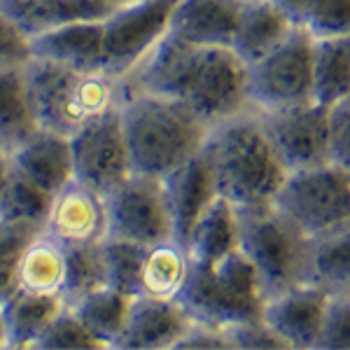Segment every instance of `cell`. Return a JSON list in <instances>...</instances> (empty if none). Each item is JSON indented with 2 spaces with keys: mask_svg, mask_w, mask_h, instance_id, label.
Here are the masks:
<instances>
[{
  "mask_svg": "<svg viewBox=\"0 0 350 350\" xmlns=\"http://www.w3.org/2000/svg\"><path fill=\"white\" fill-rule=\"evenodd\" d=\"M133 87L183 100L211 126L250 105L247 64L234 49L189 44L171 33L133 70Z\"/></svg>",
  "mask_w": 350,
  "mask_h": 350,
  "instance_id": "1",
  "label": "cell"
},
{
  "mask_svg": "<svg viewBox=\"0 0 350 350\" xmlns=\"http://www.w3.org/2000/svg\"><path fill=\"white\" fill-rule=\"evenodd\" d=\"M201 152L211 163L217 194L236 211L273 203L290 173L259 112L243 110L213 124Z\"/></svg>",
  "mask_w": 350,
  "mask_h": 350,
  "instance_id": "2",
  "label": "cell"
},
{
  "mask_svg": "<svg viewBox=\"0 0 350 350\" xmlns=\"http://www.w3.org/2000/svg\"><path fill=\"white\" fill-rule=\"evenodd\" d=\"M133 173L168 178L206 145L211 124L187 103L131 87L120 96Z\"/></svg>",
  "mask_w": 350,
  "mask_h": 350,
  "instance_id": "3",
  "label": "cell"
},
{
  "mask_svg": "<svg viewBox=\"0 0 350 350\" xmlns=\"http://www.w3.org/2000/svg\"><path fill=\"white\" fill-rule=\"evenodd\" d=\"M38 126L61 135H75L87 122L120 103L122 80L108 72H84L47 59L24 64Z\"/></svg>",
  "mask_w": 350,
  "mask_h": 350,
  "instance_id": "4",
  "label": "cell"
},
{
  "mask_svg": "<svg viewBox=\"0 0 350 350\" xmlns=\"http://www.w3.org/2000/svg\"><path fill=\"white\" fill-rule=\"evenodd\" d=\"M178 301L196 323L236 327L262 320L267 292L241 247L211 262H191Z\"/></svg>",
  "mask_w": 350,
  "mask_h": 350,
  "instance_id": "5",
  "label": "cell"
},
{
  "mask_svg": "<svg viewBox=\"0 0 350 350\" xmlns=\"http://www.w3.org/2000/svg\"><path fill=\"white\" fill-rule=\"evenodd\" d=\"M239 247L255 267L267 299L308 283L310 236L275 203L239 211Z\"/></svg>",
  "mask_w": 350,
  "mask_h": 350,
  "instance_id": "6",
  "label": "cell"
},
{
  "mask_svg": "<svg viewBox=\"0 0 350 350\" xmlns=\"http://www.w3.org/2000/svg\"><path fill=\"white\" fill-rule=\"evenodd\" d=\"M308 236L350 224V173L336 163L290 171L273 199Z\"/></svg>",
  "mask_w": 350,
  "mask_h": 350,
  "instance_id": "7",
  "label": "cell"
},
{
  "mask_svg": "<svg viewBox=\"0 0 350 350\" xmlns=\"http://www.w3.org/2000/svg\"><path fill=\"white\" fill-rule=\"evenodd\" d=\"M313 38L295 28L280 47L247 66L252 108L267 112L313 100Z\"/></svg>",
  "mask_w": 350,
  "mask_h": 350,
  "instance_id": "8",
  "label": "cell"
},
{
  "mask_svg": "<svg viewBox=\"0 0 350 350\" xmlns=\"http://www.w3.org/2000/svg\"><path fill=\"white\" fill-rule=\"evenodd\" d=\"M175 0H129L117 5L103 24V70L126 80L168 33Z\"/></svg>",
  "mask_w": 350,
  "mask_h": 350,
  "instance_id": "9",
  "label": "cell"
},
{
  "mask_svg": "<svg viewBox=\"0 0 350 350\" xmlns=\"http://www.w3.org/2000/svg\"><path fill=\"white\" fill-rule=\"evenodd\" d=\"M105 196L108 239L152 245L175 239L166 185L161 178L131 173Z\"/></svg>",
  "mask_w": 350,
  "mask_h": 350,
  "instance_id": "10",
  "label": "cell"
},
{
  "mask_svg": "<svg viewBox=\"0 0 350 350\" xmlns=\"http://www.w3.org/2000/svg\"><path fill=\"white\" fill-rule=\"evenodd\" d=\"M70 145L75 180L100 194H108L133 173L120 103L84 124L70 135Z\"/></svg>",
  "mask_w": 350,
  "mask_h": 350,
  "instance_id": "11",
  "label": "cell"
},
{
  "mask_svg": "<svg viewBox=\"0 0 350 350\" xmlns=\"http://www.w3.org/2000/svg\"><path fill=\"white\" fill-rule=\"evenodd\" d=\"M259 112V110H257ZM287 171L323 166L329 154V108L315 100L259 112Z\"/></svg>",
  "mask_w": 350,
  "mask_h": 350,
  "instance_id": "12",
  "label": "cell"
},
{
  "mask_svg": "<svg viewBox=\"0 0 350 350\" xmlns=\"http://www.w3.org/2000/svg\"><path fill=\"white\" fill-rule=\"evenodd\" d=\"M42 229L64 245H87L108 239L105 196L72 178L52 194Z\"/></svg>",
  "mask_w": 350,
  "mask_h": 350,
  "instance_id": "13",
  "label": "cell"
},
{
  "mask_svg": "<svg viewBox=\"0 0 350 350\" xmlns=\"http://www.w3.org/2000/svg\"><path fill=\"white\" fill-rule=\"evenodd\" d=\"M329 292L313 283H301L267 299L262 320L287 348H318L323 334Z\"/></svg>",
  "mask_w": 350,
  "mask_h": 350,
  "instance_id": "14",
  "label": "cell"
},
{
  "mask_svg": "<svg viewBox=\"0 0 350 350\" xmlns=\"http://www.w3.org/2000/svg\"><path fill=\"white\" fill-rule=\"evenodd\" d=\"M194 325V318L178 299H152L135 295L129 306L126 323L115 348L161 350L175 348Z\"/></svg>",
  "mask_w": 350,
  "mask_h": 350,
  "instance_id": "15",
  "label": "cell"
},
{
  "mask_svg": "<svg viewBox=\"0 0 350 350\" xmlns=\"http://www.w3.org/2000/svg\"><path fill=\"white\" fill-rule=\"evenodd\" d=\"M243 0H175L168 33L201 47H231Z\"/></svg>",
  "mask_w": 350,
  "mask_h": 350,
  "instance_id": "16",
  "label": "cell"
},
{
  "mask_svg": "<svg viewBox=\"0 0 350 350\" xmlns=\"http://www.w3.org/2000/svg\"><path fill=\"white\" fill-rule=\"evenodd\" d=\"M115 8L110 0H0V12L28 40L77 21H100Z\"/></svg>",
  "mask_w": 350,
  "mask_h": 350,
  "instance_id": "17",
  "label": "cell"
},
{
  "mask_svg": "<svg viewBox=\"0 0 350 350\" xmlns=\"http://www.w3.org/2000/svg\"><path fill=\"white\" fill-rule=\"evenodd\" d=\"M163 185H166L168 206H171L173 236L180 245H185L196 219L217 196L215 180H213V171L206 154L199 152L196 157H191L178 171L163 178Z\"/></svg>",
  "mask_w": 350,
  "mask_h": 350,
  "instance_id": "18",
  "label": "cell"
},
{
  "mask_svg": "<svg viewBox=\"0 0 350 350\" xmlns=\"http://www.w3.org/2000/svg\"><path fill=\"white\" fill-rule=\"evenodd\" d=\"M10 159L16 173H21L49 194L59 191L75 178L70 138L47 129H38L10 154Z\"/></svg>",
  "mask_w": 350,
  "mask_h": 350,
  "instance_id": "19",
  "label": "cell"
},
{
  "mask_svg": "<svg viewBox=\"0 0 350 350\" xmlns=\"http://www.w3.org/2000/svg\"><path fill=\"white\" fill-rule=\"evenodd\" d=\"M100 21H77L42 33L31 40V56L84 72H105Z\"/></svg>",
  "mask_w": 350,
  "mask_h": 350,
  "instance_id": "20",
  "label": "cell"
},
{
  "mask_svg": "<svg viewBox=\"0 0 350 350\" xmlns=\"http://www.w3.org/2000/svg\"><path fill=\"white\" fill-rule=\"evenodd\" d=\"M292 31L295 24L275 0H243L231 49L252 66L280 47Z\"/></svg>",
  "mask_w": 350,
  "mask_h": 350,
  "instance_id": "21",
  "label": "cell"
},
{
  "mask_svg": "<svg viewBox=\"0 0 350 350\" xmlns=\"http://www.w3.org/2000/svg\"><path fill=\"white\" fill-rule=\"evenodd\" d=\"M64 299L47 295H31L16 290L5 304H0L5 348L36 350L38 341L52 325V320L64 310Z\"/></svg>",
  "mask_w": 350,
  "mask_h": 350,
  "instance_id": "22",
  "label": "cell"
},
{
  "mask_svg": "<svg viewBox=\"0 0 350 350\" xmlns=\"http://www.w3.org/2000/svg\"><path fill=\"white\" fill-rule=\"evenodd\" d=\"M66 245L40 229L26 243L16 264V290L31 295L64 297Z\"/></svg>",
  "mask_w": 350,
  "mask_h": 350,
  "instance_id": "23",
  "label": "cell"
},
{
  "mask_svg": "<svg viewBox=\"0 0 350 350\" xmlns=\"http://www.w3.org/2000/svg\"><path fill=\"white\" fill-rule=\"evenodd\" d=\"M38 129L24 64L0 66V145L12 154Z\"/></svg>",
  "mask_w": 350,
  "mask_h": 350,
  "instance_id": "24",
  "label": "cell"
},
{
  "mask_svg": "<svg viewBox=\"0 0 350 350\" xmlns=\"http://www.w3.org/2000/svg\"><path fill=\"white\" fill-rule=\"evenodd\" d=\"M191 259L187 247L175 239L145 245L138 275V295L152 299H178L187 283Z\"/></svg>",
  "mask_w": 350,
  "mask_h": 350,
  "instance_id": "25",
  "label": "cell"
},
{
  "mask_svg": "<svg viewBox=\"0 0 350 350\" xmlns=\"http://www.w3.org/2000/svg\"><path fill=\"white\" fill-rule=\"evenodd\" d=\"M191 262H211L239 247V211L224 196H215L187 236Z\"/></svg>",
  "mask_w": 350,
  "mask_h": 350,
  "instance_id": "26",
  "label": "cell"
},
{
  "mask_svg": "<svg viewBox=\"0 0 350 350\" xmlns=\"http://www.w3.org/2000/svg\"><path fill=\"white\" fill-rule=\"evenodd\" d=\"M308 283L327 292L350 290V224L310 236Z\"/></svg>",
  "mask_w": 350,
  "mask_h": 350,
  "instance_id": "27",
  "label": "cell"
},
{
  "mask_svg": "<svg viewBox=\"0 0 350 350\" xmlns=\"http://www.w3.org/2000/svg\"><path fill=\"white\" fill-rule=\"evenodd\" d=\"M350 94V36L315 40L313 100L332 108Z\"/></svg>",
  "mask_w": 350,
  "mask_h": 350,
  "instance_id": "28",
  "label": "cell"
},
{
  "mask_svg": "<svg viewBox=\"0 0 350 350\" xmlns=\"http://www.w3.org/2000/svg\"><path fill=\"white\" fill-rule=\"evenodd\" d=\"M131 299V295H124V292L115 290V287L105 285L89 292L87 297L75 301L70 308L103 341L105 348H115L117 338H120L124 329V323H126Z\"/></svg>",
  "mask_w": 350,
  "mask_h": 350,
  "instance_id": "29",
  "label": "cell"
},
{
  "mask_svg": "<svg viewBox=\"0 0 350 350\" xmlns=\"http://www.w3.org/2000/svg\"><path fill=\"white\" fill-rule=\"evenodd\" d=\"M313 40L350 36V0H275Z\"/></svg>",
  "mask_w": 350,
  "mask_h": 350,
  "instance_id": "30",
  "label": "cell"
},
{
  "mask_svg": "<svg viewBox=\"0 0 350 350\" xmlns=\"http://www.w3.org/2000/svg\"><path fill=\"white\" fill-rule=\"evenodd\" d=\"M105 287V262H103V241L87 243V245L66 247V285L64 304L72 306L87 297L89 292Z\"/></svg>",
  "mask_w": 350,
  "mask_h": 350,
  "instance_id": "31",
  "label": "cell"
},
{
  "mask_svg": "<svg viewBox=\"0 0 350 350\" xmlns=\"http://www.w3.org/2000/svg\"><path fill=\"white\" fill-rule=\"evenodd\" d=\"M49 203H52L49 191L38 187L36 183H31V180L12 168L8 185H5L3 194H0V215L14 219V222H31L42 227Z\"/></svg>",
  "mask_w": 350,
  "mask_h": 350,
  "instance_id": "32",
  "label": "cell"
},
{
  "mask_svg": "<svg viewBox=\"0 0 350 350\" xmlns=\"http://www.w3.org/2000/svg\"><path fill=\"white\" fill-rule=\"evenodd\" d=\"M145 245L122 239L103 241V262H105V285L115 287L124 295H138V275L143 264Z\"/></svg>",
  "mask_w": 350,
  "mask_h": 350,
  "instance_id": "33",
  "label": "cell"
},
{
  "mask_svg": "<svg viewBox=\"0 0 350 350\" xmlns=\"http://www.w3.org/2000/svg\"><path fill=\"white\" fill-rule=\"evenodd\" d=\"M42 227L31 222H14L0 215V304L16 292V264L26 243Z\"/></svg>",
  "mask_w": 350,
  "mask_h": 350,
  "instance_id": "34",
  "label": "cell"
},
{
  "mask_svg": "<svg viewBox=\"0 0 350 350\" xmlns=\"http://www.w3.org/2000/svg\"><path fill=\"white\" fill-rule=\"evenodd\" d=\"M87 348H105L103 341L77 318L70 306H64L59 315L52 320L47 332L38 341L36 350H87Z\"/></svg>",
  "mask_w": 350,
  "mask_h": 350,
  "instance_id": "35",
  "label": "cell"
},
{
  "mask_svg": "<svg viewBox=\"0 0 350 350\" xmlns=\"http://www.w3.org/2000/svg\"><path fill=\"white\" fill-rule=\"evenodd\" d=\"M318 348L350 350V290L329 292Z\"/></svg>",
  "mask_w": 350,
  "mask_h": 350,
  "instance_id": "36",
  "label": "cell"
},
{
  "mask_svg": "<svg viewBox=\"0 0 350 350\" xmlns=\"http://www.w3.org/2000/svg\"><path fill=\"white\" fill-rule=\"evenodd\" d=\"M329 154L350 173V94L329 108Z\"/></svg>",
  "mask_w": 350,
  "mask_h": 350,
  "instance_id": "37",
  "label": "cell"
},
{
  "mask_svg": "<svg viewBox=\"0 0 350 350\" xmlns=\"http://www.w3.org/2000/svg\"><path fill=\"white\" fill-rule=\"evenodd\" d=\"M231 341H234V348H245V350H278V348H287V343L275 334L271 327L264 323V320H257V323H245V325H236L229 327Z\"/></svg>",
  "mask_w": 350,
  "mask_h": 350,
  "instance_id": "38",
  "label": "cell"
},
{
  "mask_svg": "<svg viewBox=\"0 0 350 350\" xmlns=\"http://www.w3.org/2000/svg\"><path fill=\"white\" fill-rule=\"evenodd\" d=\"M31 59V40L0 12V66L26 64Z\"/></svg>",
  "mask_w": 350,
  "mask_h": 350,
  "instance_id": "39",
  "label": "cell"
},
{
  "mask_svg": "<svg viewBox=\"0 0 350 350\" xmlns=\"http://www.w3.org/2000/svg\"><path fill=\"white\" fill-rule=\"evenodd\" d=\"M175 348L185 350V348H234L229 329L215 325H206V323H196L189 327V332L175 343Z\"/></svg>",
  "mask_w": 350,
  "mask_h": 350,
  "instance_id": "40",
  "label": "cell"
},
{
  "mask_svg": "<svg viewBox=\"0 0 350 350\" xmlns=\"http://www.w3.org/2000/svg\"><path fill=\"white\" fill-rule=\"evenodd\" d=\"M10 173H12V159H10V152L0 145V194H3L5 185H8Z\"/></svg>",
  "mask_w": 350,
  "mask_h": 350,
  "instance_id": "41",
  "label": "cell"
},
{
  "mask_svg": "<svg viewBox=\"0 0 350 350\" xmlns=\"http://www.w3.org/2000/svg\"><path fill=\"white\" fill-rule=\"evenodd\" d=\"M0 348H5V334H3V320H0Z\"/></svg>",
  "mask_w": 350,
  "mask_h": 350,
  "instance_id": "42",
  "label": "cell"
},
{
  "mask_svg": "<svg viewBox=\"0 0 350 350\" xmlns=\"http://www.w3.org/2000/svg\"><path fill=\"white\" fill-rule=\"evenodd\" d=\"M110 3H115V5H122V3H129V0H110Z\"/></svg>",
  "mask_w": 350,
  "mask_h": 350,
  "instance_id": "43",
  "label": "cell"
}]
</instances>
